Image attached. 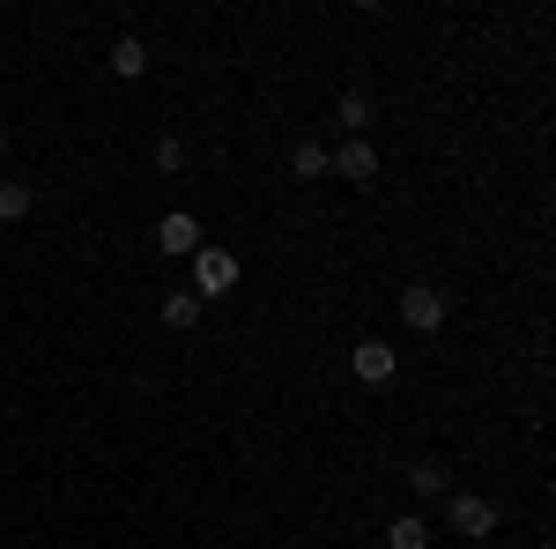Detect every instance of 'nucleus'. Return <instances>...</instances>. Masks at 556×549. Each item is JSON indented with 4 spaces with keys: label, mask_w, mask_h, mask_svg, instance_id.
<instances>
[{
    "label": "nucleus",
    "mask_w": 556,
    "mask_h": 549,
    "mask_svg": "<svg viewBox=\"0 0 556 549\" xmlns=\"http://www.w3.org/2000/svg\"><path fill=\"white\" fill-rule=\"evenodd\" d=\"M401 483H408L416 498H445V490H453V467L438 461V453H416V461L401 467Z\"/></svg>",
    "instance_id": "7"
},
{
    "label": "nucleus",
    "mask_w": 556,
    "mask_h": 549,
    "mask_svg": "<svg viewBox=\"0 0 556 549\" xmlns=\"http://www.w3.org/2000/svg\"><path fill=\"white\" fill-rule=\"evenodd\" d=\"M290 178H327V141L298 134V141H290Z\"/></svg>",
    "instance_id": "9"
},
{
    "label": "nucleus",
    "mask_w": 556,
    "mask_h": 549,
    "mask_svg": "<svg viewBox=\"0 0 556 549\" xmlns=\"http://www.w3.org/2000/svg\"><path fill=\"white\" fill-rule=\"evenodd\" d=\"M112 75H119V83H141V75H149V45L134 38H112Z\"/></svg>",
    "instance_id": "8"
},
{
    "label": "nucleus",
    "mask_w": 556,
    "mask_h": 549,
    "mask_svg": "<svg viewBox=\"0 0 556 549\" xmlns=\"http://www.w3.org/2000/svg\"><path fill=\"white\" fill-rule=\"evenodd\" d=\"M0 157H8V127H0Z\"/></svg>",
    "instance_id": "15"
},
{
    "label": "nucleus",
    "mask_w": 556,
    "mask_h": 549,
    "mask_svg": "<svg viewBox=\"0 0 556 549\" xmlns=\"http://www.w3.org/2000/svg\"><path fill=\"white\" fill-rule=\"evenodd\" d=\"M386 542H393V549H430V520H424V512H393Z\"/></svg>",
    "instance_id": "11"
},
{
    "label": "nucleus",
    "mask_w": 556,
    "mask_h": 549,
    "mask_svg": "<svg viewBox=\"0 0 556 549\" xmlns=\"http://www.w3.org/2000/svg\"><path fill=\"white\" fill-rule=\"evenodd\" d=\"M334 120H342L349 141H356V134L371 127V97H364V89H342V97H334Z\"/></svg>",
    "instance_id": "13"
},
{
    "label": "nucleus",
    "mask_w": 556,
    "mask_h": 549,
    "mask_svg": "<svg viewBox=\"0 0 556 549\" xmlns=\"http://www.w3.org/2000/svg\"><path fill=\"white\" fill-rule=\"evenodd\" d=\"M156 312H164V327H172V335H186V327L201 320V297H193V290H164V304H156Z\"/></svg>",
    "instance_id": "12"
},
{
    "label": "nucleus",
    "mask_w": 556,
    "mask_h": 549,
    "mask_svg": "<svg viewBox=\"0 0 556 549\" xmlns=\"http://www.w3.org/2000/svg\"><path fill=\"white\" fill-rule=\"evenodd\" d=\"M438 506H445V527H453L460 542H490V535H497V520H505L497 498H482V490H445Z\"/></svg>",
    "instance_id": "1"
},
{
    "label": "nucleus",
    "mask_w": 556,
    "mask_h": 549,
    "mask_svg": "<svg viewBox=\"0 0 556 549\" xmlns=\"http://www.w3.org/2000/svg\"><path fill=\"white\" fill-rule=\"evenodd\" d=\"M30 209H38V186L30 178H0V223H23Z\"/></svg>",
    "instance_id": "10"
},
{
    "label": "nucleus",
    "mask_w": 556,
    "mask_h": 549,
    "mask_svg": "<svg viewBox=\"0 0 556 549\" xmlns=\"http://www.w3.org/2000/svg\"><path fill=\"white\" fill-rule=\"evenodd\" d=\"M156 171H186V141L178 134H156Z\"/></svg>",
    "instance_id": "14"
},
{
    "label": "nucleus",
    "mask_w": 556,
    "mask_h": 549,
    "mask_svg": "<svg viewBox=\"0 0 556 549\" xmlns=\"http://www.w3.org/2000/svg\"><path fill=\"white\" fill-rule=\"evenodd\" d=\"M401 320H408L416 335H438V327H445V290H430V283H408V290H401Z\"/></svg>",
    "instance_id": "4"
},
{
    "label": "nucleus",
    "mask_w": 556,
    "mask_h": 549,
    "mask_svg": "<svg viewBox=\"0 0 556 549\" xmlns=\"http://www.w3.org/2000/svg\"><path fill=\"white\" fill-rule=\"evenodd\" d=\"M349 372H356L364 386H386L393 379V341H379V335L356 341V349H349Z\"/></svg>",
    "instance_id": "6"
},
{
    "label": "nucleus",
    "mask_w": 556,
    "mask_h": 549,
    "mask_svg": "<svg viewBox=\"0 0 556 549\" xmlns=\"http://www.w3.org/2000/svg\"><path fill=\"white\" fill-rule=\"evenodd\" d=\"M238 290V253L230 246H201L193 253V297H230Z\"/></svg>",
    "instance_id": "2"
},
{
    "label": "nucleus",
    "mask_w": 556,
    "mask_h": 549,
    "mask_svg": "<svg viewBox=\"0 0 556 549\" xmlns=\"http://www.w3.org/2000/svg\"><path fill=\"white\" fill-rule=\"evenodd\" d=\"M201 246H208V238H201V223H193L186 209H172L164 223H156V253H172V260H193Z\"/></svg>",
    "instance_id": "5"
},
{
    "label": "nucleus",
    "mask_w": 556,
    "mask_h": 549,
    "mask_svg": "<svg viewBox=\"0 0 556 549\" xmlns=\"http://www.w3.org/2000/svg\"><path fill=\"white\" fill-rule=\"evenodd\" d=\"M327 178H349V186H371L379 178V149L356 134V141H342V149H327Z\"/></svg>",
    "instance_id": "3"
}]
</instances>
